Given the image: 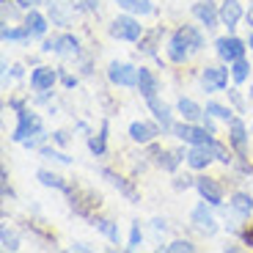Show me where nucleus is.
I'll list each match as a JSON object with an SVG mask.
<instances>
[{
	"instance_id": "obj_1",
	"label": "nucleus",
	"mask_w": 253,
	"mask_h": 253,
	"mask_svg": "<svg viewBox=\"0 0 253 253\" xmlns=\"http://www.w3.org/2000/svg\"><path fill=\"white\" fill-rule=\"evenodd\" d=\"M42 132V119H39L36 113H31V110L25 108H17V126H14V135L11 138L17 140V143H25L28 138H33V135Z\"/></svg>"
},
{
	"instance_id": "obj_2",
	"label": "nucleus",
	"mask_w": 253,
	"mask_h": 253,
	"mask_svg": "<svg viewBox=\"0 0 253 253\" xmlns=\"http://www.w3.org/2000/svg\"><path fill=\"white\" fill-rule=\"evenodd\" d=\"M110 36L119 39V42H138L143 36V28H140V22L135 17L124 14V17H116L110 22Z\"/></svg>"
},
{
	"instance_id": "obj_3",
	"label": "nucleus",
	"mask_w": 253,
	"mask_h": 253,
	"mask_svg": "<svg viewBox=\"0 0 253 253\" xmlns=\"http://www.w3.org/2000/svg\"><path fill=\"white\" fill-rule=\"evenodd\" d=\"M173 135H176L179 140H184V143H190V146H207L209 140H215L207 126H193L190 121L173 126Z\"/></svg>"
},
{
	"instance_id": "obj_4",
	"label": "nucleus",
	"mask_w": 253,
	"mask_h": 253,
	"mask_svg": "<svg viewBox=\"0 0 253 253\" xmlns=\"http://www.w3.org/2000/svg\"><path fill=\"white\" fill-rule=\"evenodd\" d=\"M108 80L113 85H121V88H132V85H138V69H135L132 63L113 61L108 66Z\"/></svg>"
},
{
	"instance_id": "obj_5",
	"label": "nucleus",
	"mask_w": 253,
	"mask_h": 253,
	"mask_svg": "<svg viewBox=\"0 0 253 253\" xmlns=\"http://www.w3.org/2000/svg\"><path fill=\"white\" fill-rule=\"evenodd\" d=\"M245 44L248 42H242V39H237V36H223V39L215 42L217 55H220L226 63H234L237 58H245V50H248Z\"/></svg>"
},
{
	"instance_id": "obj_6",
	"label": "nucleus",
	"mask_w": 253,
	"mask_h": 253,
	"mask_svg": "<svg viewBox=\"0 0 253 253\" xmlns=\"http://www.w3.org/2000/svg\"><path fill=\"white\" fill-rule=\"evenodd\" d=\"M190 220H193V226H196L201 234H207V237L217 234V220H215V215H212V212L207 209V201H201L196 209H193Z\"/></svg>"
},
{
	"instance_id": "obj_7",
	"label": "nucleus",
	"mask_w": 253,
	"mask_h": 253,
	"mask_svg": "<svg viewBox=\"0 0 253 253\" xmlns=\"http://www.w3.org/2000/svg\"><path fill=\"white\" fill-rule=\"evenodd\" d=\"M99 176H102V179H108V182L113 184L116 190H119V193L126 198V201H132V204L140 201V196H138V190L132 187V182H126V179L119 176L116 171H110V168H99Z\"/></svg>"
},
{
	"instance_id": "obj_8",
	"label": "nucleus",
	"mask_w": 253,
	"mask_h": 253,
	"mask_svg": "<svg viewBox=\"0 0 253 253\" xmlns=\"http://www.w3.org/2000/svg\"><path fill=\"white\" fill-rule=\"evenodd\" d=\"M201 85L204 91H223L228 85V69H223V66H207L201 75Z\"/></svg>"
},
{
	"instance_id": "obj_9",
	"label": "nucleus",
	"mask_w": 253,
	"mask_h": 253,
	"mask_svg": "<svg viewBox=\"0 0 253 253\" xmlns=\"http://www.w3.org/2000/svg\"><path fill=\"white\" fill-rule=\"evenodd\" d=\"M196 190L201 193V198L209 204V207H220L223 204V187L215 182V179H207V176L196 179Z\"/></svg>"
},
{
	"instance_id": "obj_10",
	"label": "nucleus",
	"mask_w": 253,
	"mask_h": 253,
	"mask_svg": "<svg viewBox=\"0 0 253 253\" xmlns=\"http://www.w3.org/2000/svg\"><path fill=\"white\" fill-rule=\"evenodd\" d=\"M157 135H160V126L149 124V121H132L129 124V138L135 143H154Z\"/></svg>"
},
{
	"instance_id": "obj_11",
	"label": "nucleus",
	"mask_w": 253,
	"mask_h": 253,
	"mask_svg": "<svg viewBox=\"0 0 253 253\" xmlns=\"http://www.w3.org/2000/svg\"><path fill=\"white\" fill-rule=\"evenodd\" d=\"M193 14L198 17V22L207 28H215L217 22H220V11L215 8V3L212 0H198L196 6H193Z\"/></svg>"
},
{
	"instance_id": "obj_12",
	"label": "nucleus",
	"mask_w": 253,
	"mask_h": 253,
	"mask_svg": "<svg viewBox=\"0 0 253 253\" xmlns=\"http://www.w3.org/2000/svg\"><path fill=\"white\" fill-rule=\"evenodd\" d=\"M55 80H58V72L52 66H39L31 75V88L33 91H50L55 85Z\"/></svg>"
},
{
	"instance_id": "obj_13",
	"label": "nucleus",
	"mask_w": 253,
	"mask_h": 253,
	"mask_svg": "<svg viewBox=\"0 0 253 253\" xmlns=\"http://www.w3.org/2000/svg\"><path fill=\"white\" fill-rule=\"evenodd\" d=\"M242 19V3L240 0H223L220 6V25H226L228 31H234Z\"/></svg>"
},
{
	"instance_id": "obj_14",
	"label": "nucleus",
	"mask_w": 253,
	"mask_h": 253,
	"mask_svg": "<svg viewBox=\"0 0 253 253\" xmlns=\"http://www.w3.org/2000/svg\"><path fill=\"white\" fill-rule=\"evenodd\" d=\"M52 52L61 58H75V55H80V42L72 33H63V36L52 39Z\"/></svg>"
},
{
	"instance_id": "obj_15",
	"label": "nucleus",
	"mask_w": 253,
	"mask_h": 253,
	"mask_svg": "<svg viewBox=\"0 0 253 253\" xmlns=\"http://www.w3.org/2000/svg\"><path fill=\"white\" fill-rule=\"evenodd\" d=\"M228 140H231V146L237 149V154H240V157H245L248 129H245V124H242L240 119H231V121H228Z\"/></svg>"
},
{
	"instance_id": "obj_16",
	"label": "nucleus",
	"mask_w": 253,
	"mask_h": 253,
	"mask_svg": "<svg viewBox=\"0 0 253 253\" xmlns=\"http://www.w3.org/2000/svg\"><path fill=\"white\" fill-rule=\"evenodd\" d=\"M149 102V110L154 113V119L160 121V126H163V132H173V119H171V108L165 105V102H160L157 96H152V99H146Z\"/></svg>"
},
{
	"instance_id": "obj_17",
	"label": "nucleus",
	"mask_w": 253,
	"mask_h": 253,
	"mask_svg": "<svg viewBox=\"0 0 253 253\" xmlns=\"http://www.w3.org/2000/svg\"><path fill=\"white\" fill-rule=\"evenodd\" d=\"M190 52H193V50H190L187 42H184V39L179 36V31H176L171 36V42H168V58H171L173 63H184L190 58Z\"/></svg>"
},
{
	"instance_id": "obj_18",
	"label": "nucleus",
	"mask_w": 253,
	"mask_h": 253,
	"mask_svg": "<svg viewBox=\"0 0 253 253\" xmlns=\"http://www.w3.org/2000/svg\"><path fill=\"white\" fill-rule=\"evenodd\" d=\"M212 152H209V146H193L187 152V165L190 168H196V171H201V168H207L209 163H212Z\"/></svg>"
},
{
	"instance_id": "obj_19",
	"label": "nucleus",
	"mask_w": 253,
	"mask_h": 253,
	"mask_svg": "<svg viewBox=\"0 0 253 253\" xmlns=\"http://www.w3.org/2000/svg\"><path fill=\"white\" fill-rule=\"evenodd\" d=\"M138 91L146 96V99L157 96V77H154L149 69H143V66L138 69Z\"/></svg>"
},
{
	"instance_id": "obj_20",
	"label": "nucleus",
	"mask_w": 253,
	"mask_h": 253,
	"mask_svg": "<svg viewBox=\"0 0 253 253\" xmlns=\"http://www.w3.org/2000/svg\"><path fill=\"white\" fill-rule=\"evenodd\" d=\"M176 110H179V116H182L184 121H201L204 113H207V110H201L193 99H184V96L176 102Z\"/></svg>"
},
{
	"instance_id": "obj_21",
	"label": "nucleus",
	"mask_w": 253,
	"mask_h": 253,
	"mask_svg": "<svg viewBox=\"0 0 253 253\" xmlns=\"http://www.w3.org/2000/svg\"><path fill=\"white\" fill-rule=\"evenodd\" d=\"M88 149H91V154H96V157H102V154L108 152V121H102L99 135H91L88 138Z\"/></svg>"
},
{
	"instance_id": "obj_22",
	"label": "nucleus",
	"mask_w": 253,
	"mask_h": 253,
	"mask_svg": "<svg viewBox=\"0 0 253 253\" xmlns=\"http://www.w3.org/2000/svg\"><path fill=\"white\" fill-rule=\"evenodd\" d=\"M154 157H157V165L163 171H176L182 157H187V154L184 152H154Z\"/></svg>"
},
{
	"instance_id": "obj_23",
	"label": "nucleus",
	"mask_w": 253,
	"mask_h": 253,
	"mask_svg": "<svg viewBox=\"0 0 253 253\" xmlns=\"http://www.w3.org/2000/svg\"><path fill=\"white\" fill-rule=\"evenodd\" d=\"M94 226H96V231H99L102 237H108L113 245H119L121 242V234H119V226H116L113 220H105V217H94Z\"/></svg>"
},
{
	"instance_id": "obj_24",
	"label": "nucleus",
	"mask_w": 253,
	"mask_h": 253,
	"mask_svg": "<svg viewBox=\"0 0 253 253\" xmlns=\"http://www.w3.org/2000/svg\"><path fill=\"white\" fill-rule=\"evenodd\" d=\"M179 36L184 39V42H187V47L193 52H198L204 47V36H201V31H198V28H193V25H182L179 28Z\"/></svg>"
},
{
	"instance_id": "obj_25",
	"label": "nucleus",
	"mask_w": 253,
	"mask_h": 253,
	"mask_svg": "<svg viewBox=\"0 0 253 253\" xmlns=\"http://www.w3.org/2000/svg\"><path fill=\"white\" fill-rule=\"evenodd\" d=\"M231 209H234L237 215H242V217H251L253 198L248 196V193H234V196H231Z\"/></svg>"
},
{
	"instance_id": "obj_26",
	"label": "nucleus",
	"mask_w": 253,
	"mask_h": 253,
	"mask_svg": "<svg viewBox=\"0 0 253 253\" xmlns=\"http://www.w3.org/2000/svg\"><path fill=\"white\" fill-rule=\"evenodd\" d=\"M119 8H124L126 14H152V0H116Z\"/></svg>"
},
{
	"instance_id": "obj_27",
	"label": "nucleus",
	"mask_w": 253,
	"mask_h": 253,
	"mask_svg": "<svg viewBox=\"0 0 253 253\" xmlns=\"http://www.w3.org/2000/svg\"><path fill=\"white\" fill-rule=\"evenodd\" d=\"M25 25H28V31H31V36H44V33H47V19L42 17L36 8H31V14H28V19H25Z\"/></svg>"
},
{
	"instance_id": "obj_28",
	"label": "nucleus",
	"mask_w": 253,
	"mask_h": 253,
	"mask_svg": "<svg viewBox=\"0 0 253 253\" xmlns=\"http://www.w3.org/2000/svg\"><path fill=\"white\" fill-rule=\"evenodd\" d=\"M36 176H39V182L44 184V187H55V190H63V193H66V190H69V187H66V182H63V179L58 176V173L47 171V168H42V171H39Z\"/></svg>"
},
{
	"instance_id": "obj_29",
	"label": "nucleus",
	"mask_w": 253,
	"mask_h": 253,
	"mask_svg": "<svg viewBox=\"0 0 253 253\" xmlns=\"http://www.w3.org/2000/svg\"><path fill=\"white\" fill-rule=\"evenodd\" d=\"M0 36H3V42H28V39H31V31H28V25L25 28H8V25H3Z\"/></svg>"
},
{
	"instance_id": "obj_30",
	"label": "nucleus",
	"mask_w": 253,
	"mask_h": 253,
	"mask_svg": "<svg viewBox=\"0 0 253 253\" xmlns=\"http://www.w3.org/2000/svg\"><path fill=\"white\" fill-rule=\"evenodd\" d=\"M69 6V0H58V3H50V17L55 25H69V14L63 8Z\"/></svg>"
},
{
	"instance_id": "obj_31",
	"label": "nucleus",
	"mask_w": 253,
	"mask_h": 253,
	"mask_svg": "<svg viewBox=\"0 0 253 253\" xmlns=\"http://www.w3.org/2000/svg\"><path fill=\"white\" fill-rule=\"evenodd\" d=\"M0 245H3V251H19V237L8 226H3L0 228Z\"/></svg>"
},
{
	"instance_id": "obj_32",
	"label": "nucleus",
	"mask_w": 253,
	"mask_h": 253,
	"mask_svg": "<svg viewBox=\"0 0 253 253\" xmlns=\"http://www.w3.org/2000/svg\"><path fill=\"white\" fill-rule=\"evenodd\" d=\"M251 63L245 61V58H237L234 63H231V77H234V83H245L248 80V75H251Z\"/></svg>"
},
{
	"instance_id": "obj_33",
	"label": "nucleus",
	"mask_w": 253,
	"mask_h": 253,
	"mask_svg": "<svg viewBox=\"0 0 253 253\" xmlns=\"http://www.w3.org/2000/svg\"><path fill=\"white\" fill-rule=\"evenodd\" d=\"M209 152H212V157L217 160V163H223V165H228L231 163V154H228V149L223 143H217V140H209Z\"/></svg>"
},
{
	"instance_id": "obj_34",
	"label": "nucleus",
	"mask_w": 253,
	"mask_h": 253,
	"mask_svg": "<svg viewBox=\"0 0 253 253\" xmlns=\"http://www.w3.org/2000/svg\"><path fill=\"white\" fill-rule=\"evenodd\" d=\"M160 33H163L160 28H157V31H152V33H143V36L138 39V42H140L138 50H140V52H146V55H154V42H157Z\"/></svg>"
},
{
	"instance_id": "obj_35",
	"label": "nucleus",
	"mask_w": 253,
	"mask_h": 253,
	"mask_svg": "<svg viewBox=\"0 0 253 253\" xmlns=\"http://www.w3.org/2000/svg\"><path fill=\"white\" fill-rule=\"evenodd\" d=\"M163 251L165 253H193V251H196V245H193L190 240H173L171 245H165Z\"/></svg>"
},
{
	"instance_id": "obj_36",
	"label": "nucleus",
	"mask_w": 253,
	"mask_h": 253,
	"mask_svg": "<svg viewBox=\"0 0 253 253\" xmlns=\"http://www.w3.org/2000/svg\"><path fill=\"white\" fill-rule=\"evenodd\" d=\"M207 113H212L215 119L231 121V108H226V105H217V102H207Z\"/></svg>"
},
{
	"instance_id": "obj_37",
	"label": "nucleus",
	"mask_w": 253,
	"mask_h": 253,
	"mask_svg": "<svg viewBox=\"0 0 253 253\" xmlns=\"http://www.w3.org/2000/svg\"><path fill=\"white\" fill-rule=\"evenodd\" d=\"M140 242H143V234H140V223H132V231H129V245H126V251H138Z\"/></svg>"
},
{
	"instance_id": "obj_38",
	"label": "nucleus",
	"mask_w": 253,
	"mask_h": 253,
	"mask_svg": "<svg viewBox=\"0 0 253 253\" xmlns=\"http://www.w3.org/2000/svg\"><path fill=\"white\" fill-rule=\"evenodd\" d=\"M75 11H96L99 8V0H69Z\"/></svg>"
},
{
	"instance_id": "obj_39",
	"label": "nucleus",
	"mask_w": 253,
	"mask_h": 253,
	"mask_svg": "<svg viewBox=\"0 0 253 253\" xmlns=\"http://www.w3.org/2000/svg\"><path fill=\"white\" fill-rule=\"evenodd\" d=\"M42 157L58 160V163H63V165H69V163H72V157H66V154H61V152H52V149H42Z\"/></svg>"
},
{
	"instance_id": "obj_40",
	"label": "nucleus",
	"mask_w": 253,
	"mask_h": 253,
	"mask_svg": "<svg viewBox=\"0 0 253 253\" xmlns=\"http://www.w3.org/2000/svg\"><path fill=\"white\" fill-rule=\"evenodd\" d=\"M228 99L234 102V108H237V110H240V113H242V110H245V102H242V96H240V91H234V88H231V91H228Z\"/></svg>"
},
{
	"instance_id": "obj_41",
	"label": "nucleus",
	"mask_w": 253,
	"mask_h": 253,
	"mask_svg": "<svg viewBox=\"0 0 253 253\" xmlns=\"http://www.w3.org/2000/svg\"><path fill=\"white\" fill-rule=\"evenodd\" d=\"M190 184H196V182H193L190 176H176V182H173V187H176V190H187Z\"/></svg>"
},
{
	"instance_id": "obj_42",
	"label": "nucleus",
	"mask_w": 253,
	"mask_h": 253,
	"mask_svg": "<svg viewBox=\"0 0 253 253\" xmlns=\"http://www.w3.org/2000/svg\"><path fill=\"white\" fill-rule=\"evenodd\" d=\"M0 179H3V198H11V196H14V190L8 187V173L3 171V173H0Z\"/></svg>"
},
{
	"instance_id": "obj_43",
	"label": "nucleus",
	"mask_w": 253,
	"mask_h": 253,
	"mask_svg": "<svg viewBox=\"0 0 253 253\" xmlns=\"http://www.w3.org/2000/svg\"><path fill=\"white\" fill-rule=\"evenodd\" d=\"M201 124H204V126H207V129H209V132H212V135H215V124H212V113H204V119H201Z\"/></svg>"
},
{
	"instance_id": "obj_44",
	"label": "nucleus",
	"mask_w": 253,
	"mask_h": 253,
	"mask_svg": "<svg viewBox=\"0 0 253 253\" xmlns=\"http://www.w3.org/2000/svg\"><path fill=\"white\" fill-rule=\"evenodd\" d=\"M52 138H55V143H66V140H69V135H66V132H63V129H58V132H52Z\"/></svg>"
},
{
	"instance_id": "obj_45",
	"label": "nucleus",
	"mask_w": 253,
	"mask_h": 253,
	"mask_svg": "<svg viewBox=\"0 0 253 253\" xmlns=\"http://www.w3.org/2000/svg\"><path fill=\"white\" fill-rule=\"evenodd\" d=\"M61 80H63V85H66V88H75V85H77V77H72V75H63Z\"/></svg>"
},
{
	"instance_id": "obj_46",
	"label": "nucleus",
	"mask_w": 253,
	"mask_h": 253,
	"mask_svg": "<svg viewBox=\"0 0 253 253\" xmlns=\"http://www.w3.org/2000/svg\"><path fill=\"white\" fill-rule=\"evenodd\" d=\"M19 6L22 8H33V6H39V3H42V0H17Z\"/></svg>"
},
{
	"instance_id": "obj_47",
	"label": "nucleus",
	"mask_w": 253,
	"mask_h": 253,
	"mask_svg": "<svg viewBox=\"0 0 253 253\" xmlns=\"http://www.w3.org/2000/svg\"><path fill=\"white\" fill-rule=\"evenodd\" d=\"M154 228H157V231H165V220H160V217H154Z\"/></svg>"
},
{
	"instance_id": "obj_48",
	"label": "nucleus",
	"mask_w": 253,
	"mask_h": 253,
	"mask_svg": "<svg viewBox=\"0 0 253 253\" xmlns=\"http://www.w3.org/2000/svg\"><path fill=\"white\" fill-rule=\"evenodd\" d=\"M245 242L253 248V228H251V231H245Z\"/></svg>"
},
{
	"instance_id": "obj_49",
	"label": "nucleus",
	"mask_w": 253,
	"mask_h": 253,
	"mask_svg": "<svg viewBox=\"0 0 253 253\" xmlns=\"http://www.w3.org/2000/svg\"><path fill=\"white\" fill-rule=\"evenodd\" d=\"M75 251H91V245H85V242H77Z\"/></svg>"
},
{
	"instance_id": "obj_50",
	"label": "nucleus",
	"mask_w": 253,
	"mask_h": 253,
	"mask_svg": "<svg viewBox=\"0 0 253 253\" xmlns=\"http://www.w3.org/2000/svg\"><path fill=\"white\" fill-rule=\"evenodd\" d=\"M248 22L253 25V6H251V11H248Z\"/></svg>"
},
{
	"instance_id": "obj_51",
	"label": "nucleus",
	"mask_w": 253,
	"mask_h": 253,
	"mask_svg": "<svg viewBox=\"0 0 253 253\" xmlns=\"http://www.w3.org/2000/svg\"><path fill=\"white\" fill-rule=\"evenodd\" d=\"M248 47H253V33H251V36H248Z\"/></svg>"
},
{
	"instance_id": "obj_52",
	"label": "nucleus",
	"mask_w": 253,
	"mask_h": 253,
	"mask_svg": "<svg viewBox=\"0 0 253 253\" xmlns=\"http://www.w3.org/2000/svg\"><path fill=\"white\" fill-rule=\"evenodd\" d=\"M251 105H253V85H251Z\"/></svg>"
}]
</instances>
